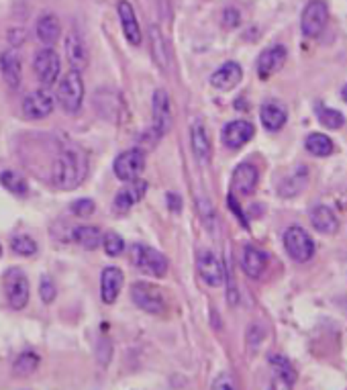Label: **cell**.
<instances>
[{
	"mask_svg": "<svg viewBox=\"0 0 347 390\" xmlns=\"http://www.w3.org/2000/svg\"><path fill=\"white\" fill-rule=\"evenodd\" d=\"M115 176L121 182H131L139 178L145 170V151L143 150H127L115 158Z\"/></svg>",
	"mask_w": 347,
	"mask_h": 390,
	"instance_id": "7",
	"label": "cell"
},
{
	"mask_svg": "<svg viewBox=\"0 0 347 390\" xmlns=\"http://www.w3.org/2000/svg\"><path fill=\"white\" fill-rule=\"evenodd\" d=\"M0 74L11 88H16L21 84L23 70H21V58H19L15 47L0 53Z\"/></svg>",
	"mask_w": 347,
	"mask_h": 390,
	"instance_id": "20",
	"label": "cell"
},
{
	"mask_svg": "<svg viewBox=\"0 0 347 390\" xmlns=\"http://www.w3.org/2000/svg\"><path fill=\"white\" fill-rule=\"evenodd\" d=\"M94 209H96V205H94L92 198H78L70 205V210H72L74 217H90Z\"/></svg>",
	"mask_w": 347,
	"mask_h": 390,
	"instance_id": "37",
	"label": "cell"
},
{
	"mask_svg": "<svg viewBox=\"0 0 347 390\" xmlns=\"http://www.w3.org/2000/svg\"><path fill=\"white\" fill-rule=\"evenodd\" d=\"M229 207H231V209L235 210V217H237V219H239V221H242L243 225L247 227V221H245V219H243V210L239 209V207H237V202H235V196H233V195H229Z\"/></svg>",
	"mask_w": 347,
	"mask_h": 390,
	"instance_id": "43",
	"label": "cell"
},
{
	"mask_svg": "<svg viewBox=\"0 0 347 390\" xmlns=\"http://www.w3.org/2000/svg\"><path fill=\"white\" fill-rule=\"evenodd\" d=\"M66 58L72 66V70H78V72H82L88 66V51L78 31H70L66 37Z\"/></svg>",
	"mask_w": 347,
	"mask_h": 390,
	"instance_id": "19",
	"label": "cell"
},
{
	"mask_svg": "<svg viewBox=\"0 0 347 390\" xmlns=\"http://www.w3.org/2000/svg\"><path fill=\"white\" fill-rule=\"evenodd\" d=\"M341 98H343V101L347 103V84L343 86V88H341Z\"/></svg>",
	"mask_w": 347,
	"mask_h": 390,
	"instance_id": "44",
	"label": "cell"
},
{
	"mask_svg": "<svg viewBox=\"0 0 347 390\" xmlns=\"http://www.w3.org/2000/svg\"><path fill=\"white\" fill-rule=\"evenodd\" d=\"M239 21H242V16L239 13L235 11V9H225V13H223V23H225V27H237L239 25Z\"/></svg>",
	"mask_w": 347,
	"mask_h": 390,
	"instance_id": "39",
	"label": "cell"
},
{
	"mask_svg": "<svg viewBox=\"0 0 347 390\" xmlns=\"http://www.w3.org/2000/svg\"><path fill=\"white\" fill-rule=\"evenodd\" d=\"M84 101V78L78 70H70L58 86V103L66 113H78Z\"/></svg>",
	"mask_w": 347,
	"mask_h": 390,
	"instance_id": "4",
	"label": "cell"
},
{
	"mask_svg": "<svg viewBox=\"0 0 347 390\" xmlns=\"http://www.w3.org/2000/svg\"><path fill=\"white\" fill-rule=\"evenodd\" d=\"M311 225L325 235H331L337 231L339 221H337V215L327 205H317L311 209Z\"/></svg>",
	"mask_w": 347,
	"mask_h": 390,
	"instance_id": "23",
	"label": "cell"
},
{
	"mask_svg": "<svg viewBox=\"0 0 347 390\" xmlns=\"http://www.w3.org/2000/svg\"><path fill=\"white\" fill-rule=\"evenodd\" d=\"M306 184V168H299L290 178L280 184V195L282 196H294L301 193Z\"/></svg>",
	"mask_w": 347,
	"mask_h": 390,
	"instance_id": "32",
	"label": "cell"
},
{
	"mask_svg": "<svg viewBox=\"0 0 347 390\" xmlns=\"http://www.w3.org/2000/svg\"><path fill=\"white\" fill-rule=\"evenodd\" d=\"M327 21H329V9H327V4L323 0H311L304 6L301 16L302 35L315 39V37H318L323 33Z\"/></svg>",
	"mask_w": 347,
	"mask_h": 390,
	"instance_id": "6",
	"label": "cell"
},
{
	"mask_svg": "<svg viewBox=\"0 0 347 390\" xmlns=\"http://www.w3.org/2000/svg\"><path fill=\"white\" fill-rule=\"evenodd\" d=\"M53 106H56L53 94L46 88H39L29 92L23 98V115L27 119H46L53 113Z\"/></svg>",
	"mask_w": 347,
	"mask_h": 390,
	"instance_id": "11",
	"label": "cell"
},
{
	"mask_svg": "<svg viewBox=\"0 0 347 390\" xmlns=\"http://www.w3.org/2000/svg\"><path fill=\"white\" fill-rule=\"evenodd\" d=\"M150 46L151 56H153L155 63H157L162 70H166L167 63H170V58H167V46L164 35H162V29H160L157 25H153L150 29Z\"/></svg>",
	"mask_w": 347,
	"mask_h": 390,
	"instance_id": "28",
	"label": "cell"
},
{
	"mask_svg": "<svg viewBox=\"0 0 347 390\" xmlns=\"http://www.w3.org/2000/svg\"><path fill=\"white\" fill-rule=\"evenodd\" d=\"M131 262L137 270L145 276H153V278H164L167 272V257L160 250L151 247V245H143L137 243L131 250Z\"/></svg>",
	"mask_w": 347,
	"mask_h": 390,
	"instance_id": "2",
	"label": "cell"
},
{
	"mask_svg": "<svg viewBox=\"0 0 347 390\" xmlns=\"http://www.w3.org/2000/svg\"><path fill=\"white\" fill-rule=\"evenodd\" d=\"M25 33H27L25 29H11V31H9V41H11V46H13V47L23 46V43H25V39H27V37H25Z\"/></svg>",
	"mask_w": 347,
	"mask_h": 390,
	"instance_id": "40",
	"label": "cell"
},
{
	"mask_svg": "<svg viewBox=\"0 0 347 390\" xmlns=\"http://www.w3.org/2000/svg\"><path fill=\"white\" fill-rule=\"evenodd\" d=\"M33 70L43 86L56 84V80L61 72V63L60 56L53 51V47H43L41 51H37V56L33 60Z\"/></svg>",
	"mask_w": 347,
	"mask_h": 390,
	"instance_id": "9",
	"label": "cell"
},
{
	"mask_svg": "<svg viewBox=\"0 0 347 390\" xmlns=\"http://www.w3.org/2000/svg\"><path fill=\"white\" fill-rule=\"evenodd\" d=\"M123 282H125V274L115 266H108L103 270L100 276V299L105 304H113L121 294Z\"/></svg>",
	"mask_w": 347,
	"mask_h": 390,
	"instance_id": "17",
	"label": "cell"
},
{
	"mask_svg": "<svg viewBox=\"0 0 347 390\" xmlns=\"http://www.w3.org/2000/svg\"><path fill=\"white\" fill-rule=\"evenodd\" d=\"M147 188H150V184L145 180H141V178L127 182V186L121 188V190L117 193V196H115L113 207H115V210H119V212H127V210L133 209L137 202L145 196Z\"/></svg>",
	"mask_w": 347,
	"mask_h": 390,
	"instance_id": "14",
	"label": "cell"
},
{
	"mask_svg": "<svg viewBox=\"0 0 347 390\" xmlns=\"http://www.w3.org/2000/svg\"><path fill=\"white\" fill-rule=\"evenodd\" d=\"M131 300L135 302L137 307L150 315H160L166 311V300L164 294L157 286L145 284V282H137L131 288Z\"/></svg>",
	"mask_w": 347,
	"mask_h": 390,
	"instance_id": "8",
	"label": "cell"
},
{
	"mask_svg": "<svg viewBox=\"0 0 347 390\" xmlns=\"http://www.w3.org/2000/svg\"><path fill=\"white\" fill-rule=\"evenodd\" d=\"M103 247H105L106 255L117 257L125 252V240L115 231H108V233H103Z\"/></svg>",
	"mask_w": 347,
	"mask_h": 390,
	"instance_id": "36",
	"label": "cell"
},
{
	"mask_svg": "<svg viewBox=\"0 0 347 390\" xmlns=\"http://www.w3.org/2000/svg\"><path fill=\"white\" fill-rule=\"evenodd\" d=\"M317 117H318V123H321V125H325L327 129H339V127H343V123H346V117H343L339 111H335V108H327V106H321V108H317Z\"/></svg>",
	"mask_w": 347,
	"mask_h": 390,
	"instance_id": "34",
	"label": "cell"
},
{
	"mask_svg": "<svg viewBox=\"0 0 347 390\" xmlns=\"http://www.w3.org/2000/svg\"><path fill=\"white\" fill-rule=\"evenodd\" d=\"M56 294H58V290H56L53 280H49L47 276H43L41 282H39V297H41V300H43L46 304H49V302L56 300Z\"/></svg>",
	"mask_w": 347,
	"mask_h": 390,
	"instance_id": "38",
	"label": "cell"
},
{
	"mask_svg": "<svg viewBox=\"0 0 347 390\" xmlns=\"http://www.w3.org/2000/svg\"><path fill=\"white\" fill-rule=\"evenodd\" d=\"M270 366H272L276 378H280L286 386H292L296 382V370L284 356H270Z\"/></svg>",
	"mask_w": 347,
	"mask_h": 390,
	"instance_id": "30",
	"label": "cell"
},
{
	"mask_svg": "<svg viewBox=\"0 0 347 390\" xmlns=\"http://www.w3.org/2000/svg\"><path fill=\"white\" fill-rule=\"evenodd\" d=\"M259 119H261V125L268 129V131H280L288 120L286 108L278 103H266L259 111Z\"/></svg>",
	"mask_w": 347,
	"mask_h": 390,
	"instance_id": "24",
	"label": "cell"
},
{
	"mask_svg": "<svg viewBox=\"0 0 347 390\" xmlns=\"http://www.w3.org/2000/svg\"><path fill=\"white\" fill-rule=\"evenodd\" d=\"M11 247L19 255H35L37 254V243L29 235H13L11 237Z\"/></svg>",
	"mask_w": 347,
	"mask_h": 390,
	"instance_id": "35",
	"label": "cell"
},
{
	"mask_svg": "<svg viewBox=\"0 0 347 390\" xmlns=\"http://www.w3.org/2000/svg\"><path fill=\"white\" fill-rule=\"evenodd\" d=\"M37 364H39V358L33 351H23L13 364V370L16 376H31L35 372Z\"/></svg>",
	"mask_w": 347,
	"mask_h": 390,
	"instance_id": "33",
	"label": "cell"
},
{
	"mask_svg": "<svg viewBox=\"0 0 347 390\" xmlns=\"http://www.w3.org/2000/svg\"><path fill=\"white\" fill-rule=\"evenodd\" d=\"M284 247H286L288 255L296 262H309L315 255V241L313 237L299 225L288 227L284 233Z\"/></svg>",
	"mask_w": 347,
	"mask_h": 390,
	"instance_id": "5",
	"label": "cell"
},
{
	"mask_svg": "<svg viewBox=\"0 0 347 390\" xmlns=\"http://www.w3.org/2000/svg\"><path fill=\"white\" fill-rule=\"evenodd\" d=\"M2 288H4V297L11 309L21 311L27 307L31 297L29 278L21 268H9L2 276Z\"/></svg>",
	"mask_w": 347,
	"mask_h": 390,
	"instance_id": "3",
	"label": "cell"
},
{
	"mask_svg": "<svg viewBox=\"0 0 347 390\" xmlns=\"http://www.w3.org/2000/svg\"><path fill=\"white\" fill-rule=\"evenodd\" d=\"M288 58V51L284 46H272L264 49L257 58V74L259 78H270L276 74Z\"/></svg>",
	"mask_w": 347,
	"mask_h": 390,
	"instance_id": "15",
	"label": "cell"
},
{
	"mask_svg": "<svg viewBox=\"0 0 347 390\" xmlns=\"http://www.w3.org/2000/svg\"><path fill=\"white\" fill-rule=\"evenodd\" d=\"M117 11H119L123 33H125L127 41H129L131 46H139V43H141V27H139V21H137L133 6H131L127 0H121L119 6H117Z\"/></svg>",
	"mask_w": 347,
	"mask_h": 390,
	"instance_id": "21",
	"label": "cell"
},
{
	"mask_svg": "<svg viewBox=\"0 0 347 390\" xmlns=\"http://www.w3.org/2000/svg\"><path fill=\"white\" fill-rule=\"evenodd\" d=\"M212 389L231 390V389H235V384H233V380H231L229 376L221 374L219 378H217V380H214V382H212Z\"/></svg>",
	"mask_w": 347,
	"mask_h": 390,
	"instance_id": "41",
	"label": "cell"
},
{
	"mask_svg": "<svg viewBox=\"0 0 347 390\" xmlns=\"http://www.w3.org/2000/svg\"><path fill=\"white\" fill-rule=\"evenodd\" d=\"M0 184H2L9 193H13V195L16 196H25L29 193L27 180H25L21 174L13 172V170H4V172L0 174Z\"/></svg>",
	"mask_w": 347,
	"mask_h": 390,
	"instance_id": "31",
	"label": "cell"
},
{
	"mask_svg": "<svg viewBox=\"0 0 347 390\" xmlns=\"http://www.w3.org/2000/svg\"><path fill=\"white\" fill-rule=\"evenodd\" d=\"M0 254H2V247H0Z\"/></svg>",
	"mask_w": 347,
	"mask_h": 390,
	"instance_id": "45",
	"label": "cell"
},
{
	"mask_svg": "<svg viewBox=\"0 0 347 390\" xmlns=\"http://www.w3.org/2000/svg\"><path fill=\"white\" fill-rule=\"evenodd\" d=\"M151 113H153V133H155V137L166 135L172 127V101L164 88H157L153 92Z\"/></svg>",
	"mask_w": 347,
	"mask_h": 390,
	"instance_id": "10",
	"label": "cell"
},
{
	"mask_svg": "<svg viewBox=\"0 0 347 390\" xmlns=\"http://www.w3.org/2000/svg\"><path fill=\"white\" fill-rule=\"evenodd\" d=\"M197 268H198V276L202 278V282L207 286H221L225 282V266L221 264V260L217 255L209 252V250H202L198 254L197 260Z\"/></svg>",
	"mask_w": 347,
	"mask_h": 390,
	"instance_id": "12",
	"label": "cell"
},
{
	"mask_svg": "<svg viewBox=\"0 0 347 390\" xmlns=\"http://www.w3.org/2000/svg\"><path fill=\"white\" fill-rule=\"evenodd\" d=\"M304 148L315 158H327V155H331L333 151H335L333 141L325 133H311V135L306 137V141H304Z\"/></svg>",
	"mask_w": 347,
	"mask_h": 390,
	"instance_id": "29",
	"label": "cell"
},
{
	"mask_svg": "<svg viewBox=\"0 0 347 390\" xmlns=\"http://www.w3.org/2000/svg\"><path fill=\"white\" fill-rule=\"evenodd\" d=\"M190 143H192V151H195L198 162L207 164L211 160V141H209V133H207L202 123H195L192 125V129H190Z\"/></svg>",
	"mask_w": 347,
	"mask_h": 390,
	"instance_id": "26",
	"label": "cell"
},
{
	"mask_svg": "<svg viewBox=\"0 0 347 390\" xmlns=\"http://www.w3.org/2000/svg\"><path fill=\"white\" fill-rule=\"evenodd\" d=\"M166 202L172 212H180L182 210V198L176 195V193H170V195L166 196Z\"/></svg>",
	"mask_w": 347,
	"mask_h": 390,
	"instance_id": "42",
	"label": "cell"
},
{
	"mask_svg": "<svg viewBox=\"0 0 347 390\" xmlns=\"http://www.w3.org/2000/svg\"><path fill=\"white\" fill-rule=\"evenodd\" d=\"M74 241L80 245V247H84V250H96V247H100V243H103V231L98 229V227L94 225H80L74 229Z\"/></svg>",
	"mask_w": 347,
	"mask_h": 390,
	"instance_id": "27",
	"label": "cell"
},
{
	"mask_svg": "<svg viewBox=\"0 0 347 390\" xmlns=\"http://www.w3.org/2000/svg\"><path fill=\"white\" fill-rule=\"evenodd\" d=\"M86 176V158L78 150H61L51 165V182L60 190H76Z\"/></svg>",
	"mask_w": 347,
	"mask_h": 390,
	"instance_id": "1",
	"label": "cell"
},
{
	"mask_svg": "<svg viewBox=\"0 0 347 390\" xmlns=\"http://www.w3.org/2000/svg\"><path fill=\"white\" fill-rule=\"evenodd\" d=\"M243 78L242 66L237 61H225L219 70H214L211 76V86L217 91L227 92L235 88Z\"/></svg>",
	"mask_w": 347,
	"mask_h": 390,
	"instance_id": "16",
	"label": "cell"
},
{
	"mask_svg": "<svg viewBox=\"0 0 347 390\" xmlns=\"http://www.w3.org/2000/svg\"><path fill=\"white\" fill-rule=\"evenodd\" d=\"M257 180H259V174H257V168L254 164H239L233 170V178H231V186L237 195H252L257 188Z\"/></svg>",
	"mask_w": 347,
	"mask_h": 390,
	"instance_id": "18",
	"label": "cell"
},
{
	"mask_svg": "<svg viewBox=\"0 0 347 390\" xmlns=\"http://www.w3.org/2000/svg\"><path fill=\"white\" fill-rule=\"evenodd\" d=\"M35 33H37V39L46 46H53L61 35V23L60 19L56 15H43L39 16L37 21V27H35Z\"/></svg>",
	"mask_w": 347,
	"mask_h": 390,
	"instance_id": "25",
	"label": "cell"
},
{
	"mask_svg": "<svg viewBox=\"0 0 347 390\" xmlns=\"http://www.w3.org/2000/svg\"><path fill=\"white\" fill-rule=\"evenodd\" d=\"M266 264H268V257H266V254L261 250H257L254 245H245L243 247L242 268L249 278L257 280L264 274V270H266Z\"/></svg>",
	"mask_w": 347,
	"mask_h": 390,
	"instance_id": "22",
	"label": "cell"
},
{
	"mask_svg": "<svg viewBox=\"0 0 347 390\" xmlns=\"http://www.w3.org/2000/svg\"><path fill=\"white\" fill-rule=\"evenodd\" d=\"M256 135V127L245 119H237L227 123L223 127V133H221V139H223V145L229 148V150H239L245 143H249Z\"/></svg>",
	"mask_w": 347,
	"mask_h": 390,
	"instance_id": "13",
	"label": "cell"
}]
</instances>
